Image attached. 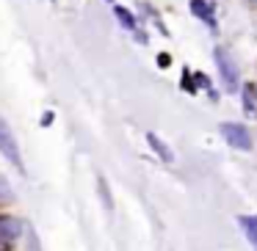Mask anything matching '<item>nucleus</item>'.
Listing matches in <instances>:
<instances>
[{"instance_id": "obj_1", "label": "nucleus", "mask_w": 257, "mask_h": 251, "mask_svg": "<svg viewBox=\"0 0 257 251\" xmlns=\"http://www.w3.org/2000/svg\"><path fill=\"white\" fill-rule=\"evenodd\" d=\"M221 135H224V141H227L229 146H235V149H251V135H249V130H246L243 124L224 122L221 124Z\"/></svg>"}, {"instance_id": "obj_2", "label": "nucleus", "mask_w": 257, "mask_h": 251, "mask_svg": "<svg viewBox=\"0 0 257 251\" xmlns=\"http://www.w3.org/2000/svg\"><path fill=\"white\" fill-rule=\"evenodd\" d=\"M0 152L14 163V166L23 168V157H20V146H17V138L12 135V127H9L3 119H0Z\"/></svg>"}, {"instance_id": "obj_3", "label": "nucleus", "mask_w": 257, "mask_h": 251, "mask_svg": "<svg viewBox=\"0 0 257 251\" xmlns=\"http://www.w3.org/2000/svg\"><path fill=\"white\" fill-rule=\"evenodd\" d=\"M216 64H218V72H221L224 86H227L229 91H238L240 80H238V67H235V61L224 50H216Z\"/></svg>"}, {"instance_id": "obj_4", "label": "nucleus", "mask_w": 257, "mask_h": 251, "mask_svg": "<svg viewBox=\"0 0 257 251\" xmlns=\"http://www.w3.org/2000/svg\"><path fill=\"white\" fill-rule=\"evenodd\" d=\"M23 234V223L17 218H0V243H12Z\"/></svg>"}, {"instance_id": "obj_5", "label": "nucleus", "mask_w": 257, "mask_h": 251, "mask_svg": "<svg viewBox=\"0 0 257 251\" xmlns=\"http://www.w3.org/2000/svg\"><path fill=\"white\" fill-rule=\"evenodd\" d=\"M147 141H150V146H152V149H155V152H158V157H161V160H166V163H172V160H174V155H172V149H169V146H166V144H163V141H161V138H158V135H155V133H147Z\"/></svg>"}, {"instance_id": "obj_6", "label": "nucleus", "mask_w": 257, "mask_h": 251, "mask_svg": "<svg viewBox=\"0 0 257 251\" xmlns=\"http://www.w3.org/2000/svg\"><path fill=\"white\" fill-rule=\"evenodd\" d=\"M240 226L246 229V237L257 245V215H243L240 218Z\"/></svg>"}, {"instance_id": "obj_7", "label": "nucleus", "mask_w": 257, "mask_h": 251, "mask_svg": "<svg viewBox=\"0 0 257 251\" xmlns=\"http://www.w3.org/2000/svg\"><path fill=\"white\" fill-rule=\"evenodd\" d=\"M113 14H116V20H119V23H122L127 31H133V28H136V20H133V14H130L127 9H122V6H113Z\"/></svg>"}, {"instance_id": "obj_8", "label": "nucleus", "mask_w": 257, "mask_h": 251, "mask_svg": "<svg viewBox=\"0 0 257 251\" xmlns=\"http://www.w3.org/2000/svg\"><path fill=\"white\" fill-rule=\"evenodd\" d=\"M191 12L199 14L202 20H207V23L213 25V12H210V6H205V3H202V0H191Z\"/></svg>"}, {"instance_id": "obj_9", "label": "nucleus", "mask_w": 257, "mask_h": 251, "mask_svg": "<svg viewBox=\"0 0 257 251\" xmlns=\"http://www.w3.org/2000/svg\"><path fill=\"white\" fill-rule=\"evenodd\" d=\"M243 105H246V111H257V94H254V89L251 86H246L243 89Z\"/></svg>"}, {"instance_id": "obj_10", "label": "nucleus", "mask_w": 257, "mask_h": 251, "mask_svg": "<svg viewBox=\"0 0 257 251\" xmlns=\"http://www.w3.org/2000/svg\"><path fill=\"white\" fill-rule=\"evenodd\" d=\"M9 196H12V185H6L0 177V199H9Z\"/></svg>"}, {"instance_id": "obj_11", "label": "nucleus", "mask_w": 257, "mask_h": 251, "mask_svg": "<svg viewBox=\"0 0 257 251\" xmlns=\"http://www.w3.org/2000/svg\"><path fill=\"white\" fill-rule=\"evenodd\" d=\"M169 61H172V58H169V56H158V64H161V67H163V69H166V67H169Z\"/></svg>"}, {"instance_id": "obj_12", "label": "nucleus", "mask_w": 257, "mask_h": 251, "mask_svg": "<svg viewBox=\"0 0 257 251\" xmlns=\"http://www.w3.org/2000/svg\"><path fill=\"white\" fill-rule=\"evenodd\" d=\"M108 3H113V0H108Z\"/></svg>"}]
</instances>
